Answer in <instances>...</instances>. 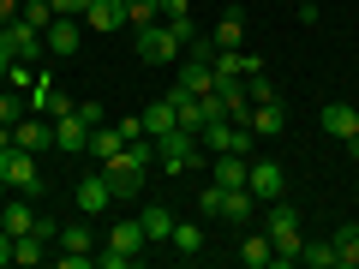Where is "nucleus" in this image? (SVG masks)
<instances>
[{
    "instance_id": "1",
    "label": "nucleus",
    "mask_w": 359,
    "mask_h": 269,
    "mask_svg": "<svg viewBox=\"0 0 359 269\" xmlns=\"http://www.w3.org/2000/svg\"><path fill=\"white\" fill-rule=\"evenodd\" d=\"M264 233H269V245H276V263H299V245H306V233H299V204H269V216H264Z\"/></svg>"
},
{
    "instance_id": "2",
    "label": "nucleus",
    "mask_w": 359,
    "mask_h": 269,
    "mask_svg": "<svg viewBox=\"0 0 359 269\" xmlns=\"http://www.w3.org/2000/svg\"><path fill=\"white\" fill-rule=\"evenodd\" d=\"M252 204H257V198L245 192V186H240V192H228V186L210 179L204 192H198V216H204V221H233V228H245V221H252Z\"/></svg>"
},
{
    "instance_id": "3",
    "label": "nucleus",
    "mask_w": 359,
    "mask_h": 269,
    "mask_svg": "<svg viewBox=\"0 0 359 269\" xmlns=\"http://www.w3.org/2000/svg\"><path fill=\"white\" fill-rule=\"evenodd\" d=\"M198 144H204L210 156H252L257 150V132L245 126V120H210V126L198 132Z\"/></svg>"
},
{
    "instance_id": "4",
    "label": "nucleus",
    "mask_w": 359,
    "mask_h": 269,
    "mask_svg": "<svg viewBox=\"0 0 359 269\" xmlns=\"http://www.w3.org/2000/svg\"><path fill=\"white\" fill-rule=\"evenodd\" d=\"M198 150H204V144H198V132L174 126V132H162V138H156V167H162V174H192V167H198Z\"/></svg>"
},
{
    "instance_id": "5",
    "label": "nucleus",
    "mask_w": 359,
    "mask_h": 269,
    "mask_svg": "<svg viewBox=\"0 0 359 269\" xmlns=\"http://www.w3.org/2000/svg\"><path fill=\"white\" fill-rule=\"evenodd\" d=\"M0 179H6V192H25L30 204L42 198V174H36V150H0Z\"/></svg>"
},
{
    "instance_id": "6",
    "label": "nucleus",
    "mask_w": 359,
    "mask_h": 269,
    "mask_svg": "<svg viewBox=\"0 0 359 269\" xmlns=\"http://www.w3.org/2000/svg\"><path fill=\"white\" fill-rule=\"evenodd\" d=\"M180 48H186V42H180V30L168 25H144L138 30V60H150V66H168V60H180Z\"/></svg>"
},
{
    "instance_id": "7",
    "label": "nucleus",
    "mask_w": 359,
    "mask_h": 269,
    "mask_svg": "<svg viewBox=\"0 0 359 269\" xmlns=\"http://www.w3.org/2000/svg\"><path fill=\"white\" fill-rule=\"evenodd\" d=\"M245 192H252L257 204H276V198L287 192V174L276 162H257V156H252V167H245Z\"/></svg>"
},
{
    "instance_id": "8",
    "label": "nucleus",
    "mask_w": 359,
    "mask_h": 269,
    "mask_svg": "<svg viewBox=\"0 0 359 269\" xmlns=\"http://www.w3.org/2000/svg\"><path fill=\"white\" fill-rule=\"evenodd\" d=\"M72 96H66L60 84H54V78H36V84H30V114H42V120H60V114H72Z\"/></svg>"
},
{
    "instance_id": "9",
    "label": "nucleus",
    "mask_w": 359,
    "mask_h": 269,
    "mask_svg": "<svg viewBox=\"0 0 359 269\" xmlns=\"http://www.w3.org/2000/svg\"><path fill=\"white\" fill-rule=\"evenodd\" d=\"M13 144L18 150H54V120H42V114H18L13 120Z\"/></svg>"
},
{
    "instance_id": "10",
    "label": "nucleus",
    "mask_w": 359,
    "mask_h": 269,
    "mask_svg": "<svg viewBox=\"0 0 359 269\" xmlns=\"http://www.w3.org/2000/svg\"><path fill=\"white\" fill-rule=\"evenodd\" d=\"M42 48L60 54V60H72V54L84 48V25H78V18H54V25L42 30Z\"/></svg>"
},
{
    "instance_id": "11",
    "label": "nucleus",
    "mask_w": 359,
    "mask_h": 269,
    "mask_svg": "<svg viewBox=\"0 0 359 269\" xmlns=\"http://www.w3.org/2000/svg\"><path fill=\"white\" fill-rule=\"evenodd\" d=\"M102 174H108V192H114V204H132V198L144 192V167H132V162H102Z\"/></svg>"
},
{
    "instance_id": "12",
    "label": "nucleus",
    "mask_w": 359,
    "mask_h": 269,
    "mask_svg": "<svg viewBox=\"0 0 359 269\" xmlns=\"http://www.w3.org/2000/svg\"><path fill=\"white\" fill-rule=\"evenodd\" d=\"M84 144H90V120L78 114V108L54 120V150H66V156H84Z\"/></svg>"
},
{
    "instance_id": "13",
    "label": "nucleus",
    "mask_w": 359,
    "mask_h": 269,
    "mask_svg": "<svg viewBox=\"0 0 359 269\" xmlns=\"http://www.w3.org/2000/svg\"><path fill=\"white\" fill-rule=\"evenodd\" d=\"M323 132L335 144H353L359 138V108L353 102H323Z\"/></svg>"
},
{
    "instance_id": "14",
    "label": "nucleus",
    "mask_w": 359,
    "mask_h": 269,
    "mask_svg": "<svg viewBox=\"0 0 359 269\" xmlns=\"http://www.w3.org/2000/svg\"><path fill=\"white\" fill-rule=\"evenodd\" d=\"M84 25L102 30V36H108V30H126V0H90V6H84Z\"/></svg>"
},
{
    "instance_id": "15",
    "label": "nucleus",
    "mask_w": 359,
    "mask_h": 269,
    "mask_svg": "<svg viewBox=\"0 0 359 269\" xmlns=\"http://www.w3.org/2000/svg\"><path fill=\"white\" fill-rule=\"evenodd\" d=\"M108 204H114V192H108V174H84V179H78V209H84V216H102Z\"/></svg>"
},
{
    "instance_id": "16",
    "label": "nucleus",
    "mask_w": 359,
    "mask_h": 269,
    "mask_svg": "<svg viewBox=\"0 0 359 269\" xmlns=\"http://www.w3.org/2000/svg\"><path fill=\"white\" fill-rule=\"evenodd\" d=\"M245 126H252L257 138H276V132L287 126V114H282V96H276V102H252V114H245Z\"/></svg>"
},
{
    "instance_id": "17",
    "label": "nucleus",
    "mask_w": 359,
    "mask_h": 269,
    "mask_svg": "<svg viewBox=\"0 0 359 269\" xmlns=\"http://www.w3.org/2000/svg\"><path fill=\"white\" fill-rule=\"evenodd\" d=\"M6 48H13V60H36L42 54V30H30L25 18H18V25H6Z\"/></svg>"
},
{
    "instance_id": "18",
    "label": "nucleus",
    "mask_w": 359,
    "mask_h": 269,
    "mask_svg": "<svg viewBox=\"0 0 359 269\" xmlns=\"http://www.w3.org/2000/svg\"><path fill=\"white\" fill-rule=\"evenodd\" d=\"M120 150H126V138H120L114 126H90V144H84V156H96V162H114Z\"/></svg>"
},
{
    "instance_id": "19",
    "label": "nucleus",
    "mask_w": 359,
    "mask_h": 269,
    "mask_svg": "<svg viewBox=\"0 0 359 269\" xmlns=\"http://www.w3.org/2000/svg\"><path fill=\"white\" fill-rule=\"evenodd\" d=\"M240 263H245V269H269V263H276L269 233H245V240H240Z\"/></svg>"
},
{
    "instance_id": "20",
    "label": "nucleus",
    "mask_w": 359,
    "mask_h": 269,
    "mask_svg": "<svg viewBox=\"0 0 359 269\" xmlns=\"http://www.w3.org/2000/svg\"><path fill=\"white\" fill-rule=\"evenodd\" d=\"M108 245H114V251H126V257H138L144 245V221H114V228H108Z\"/></svg>"
},
{
    "instance_id": "21",
    "label": "nucleus",
    "mask_w": 359,
    "mask_h": 269,
    "mask_svg": "<svg viewBox=\"0 0 359 269\" xmlns=\"http://www.w3.org/2000/svg\"><path fill=\"white\" fill-rule=\"evenodd\" d=\"M168 102H174V114H180V126H186V132H204V108H198V96H192V90H168Z\"/></svg>"
},
{
    "instance_id": "22",
    "label": "nucleus",
    "mask_w": 359,
    "mask_h": 269,
    "mask_svg": "<svg viewBox=\"0 0 359 269\" xmlns=\"http://www.w3.org/2000/svg\"><path fill=\"white\" fill-rule=\"evenodd\" d=\"M335 269H359V221H347V228H335Z\"/></svg>"
},
{
    "instance_id": "23",
    "label": "nucleus",
    "mask_w": 359,
    "mask_h": 269,
    "mask_svg": "<svg viewBox=\"0 0 359 269\" xmlns=\"http://www.w3.org/2000/svg\"><path fill=\"white\" fill-rule=\"evenodd\" d=\"M36 221H42V216H36L30 204H6V198H0V228L13 233V240H18V233H30Z\"/></svg>"
},
{
    "instance_id": "24",
    "label": "nucleus",
    "mask_w": 359,
    "mask_h": 269,
    "mask_svg": "<svg viewBox=\"0 0 359 269\" xmlns=\"http://www.w3.org/2000/svg\"><path fill=\"white\" fill-rule=\"evenodd\" d=\"M245 167H252V156H216V186H228V192H240L245 186Z\"/></svg>"
},
{
    "instance_id": "25",
    "label": "nucleus",
    "mask_w": 359,
    "mask_h": 269,
    "mask_svg": "<svg viewBox=\"0 0 359 269\" xmlns=\"http://www.w3.org/2000/svg\"><path fill=\"white\" fill-rule=\"evenodd\" d=\"M174 126H180V114H174V102H168V96L144 108V138H162V132H174Z\"/></svg>"
},
{
    "instance_id": "26",
    "label": "nucleus",
    "mask_w": 359,
    "mask_h": 269,
    "mask_svg": "<svg viewBox=\"0 0 359 269\" xmlns=\"http://www.w3.org/2000/svg\"><path fill=\"white\" fill-rule=\"evenodd\" d=\"M168 245H174L180 257H198V251H204V228H198V221H174V233H168Z\"/></svg>"
},
{
    "instance_id": "27",
    "label": "nucleus",
    "mask_w": 359,
    "mask_h": 269,
    "mask_svg": "<svg viewBox=\"0 0 359 269\" xmlns=\"http://www.w3.org/2000/svg\"><path fill=\"white\" fill-rule=\"evenodd\" d=\"M60 245H66L72 257H90V251H96V233H90V216H84V221H72V228H60Z\"/></svg>"
},
{
    "instance_id": "28",
    "label": "nucleus",
    "mask_w": 359,
    "mask_h": 269,
    "mask_svg": "<svg viewBox=\"0 0 359 269\" xmlns=\"http://www.w3.org/2000/svg\"><path fill=\"white\" fill-rule=\"evenodd\" d=\"M216 48H245V13H222V25H216Z\"/></svg>"
},
{
    "instance_id": "29",
    "label": "nucleus",
    "mask_w": 359,
    "mask_h": 269,
    "mask_svg": "<svg viewBox=\"0 0 359 269\" xmlns=\"http://www.w3.org/2000/svg\"><path fill=\"white\" fill-rule=\"evenodd\" d=\"M120 162H132V167H144V174H150V167H156V138H126Z\"/></svg>"
},
{
    "instance_id": "30",
    "label": "nucleus",
    "mask_w": 359,
    "mask_h": 269,
    "mask_svg": "<svg viewBox=\"0 0 359 269\" xmlns=\"http://www.w3.org/2000/svg\"><path fill=\"white\" fill-rule=\"evenodd\" d=\"M299 263L306 269H335V245L330 240H306L299 245Z\"/></svg>"
},
{
    "instance_id": "31",
    "label": "nucleus",
    "mask_w": 359,
    "mask_h": 269,
    "mask_svg": "<svg viewBox=\"0 0 359 269\" xmlns=\"http://www.w3.org/2000/svg\"><path fill=\"white\" fill-rule=\"evenodd\" d=\"M138 221H144V240H168V233H174V216H168L162 204H150Z\"/></svg>"
},
{
    "instance_id": "32",
    "label": "nucleus",
    "mask_w": 359,
    "mask_h": 269,
    "mask_svg": "<svg viewBox=\"0 0 359 269\" xmlns=\"http://www.w3.org/2000/svg\"><path fill=\"white\" fill-rule=\"evenodd\" d=\"M126 25H132V30L162 25V6H156V0H126Z\"/></svg>"
},
{
    "instance_id": "33",
    "label": "nucleus",
    "mask_w": 359,
    "mask_h": 269,
    "mask_svg": "<svg viewBox=\"0 0 359 269\" xmlns=\"http://www.w3.org/2000/svg\"><path fill=\"white\" fill-rule=\"evenodd\" d=\"M18 18H25L30 30H48L54 25V6H48V0H25V13H18Z\"/></svg>"
},
{
    "instance_id": "34",
    "label": "nucleus",
    "mask_w": 359,
    "mask_h": 269,
    "mask_svg": "<svg viewBox=\"0 0 359 269\" xmlns=\"http://www.w3.org/2000/svg\"><path fill=\"white\" fill-rule=\"evenodd\" d=\"M245 96H252V102H276V84H269L264 72H245Z\"/></svg>"
},
{
    "instance_id": "35",
    "label": "nucleus",
    "mask_w": 359,
    "mask_h": 269,
    "mask_svg": "<svg viewBox=\"0 0 359 269\" xmlns=\"http://www.w3.org/2000/svg\"><path fill=\"white\" fill-rule=\"evenodd\" d=\"M48 6H54V18H84L90 0H48Z\"/></svg>"
},
{
    "instance_id": "36",
    "label": "nucleus",
    "mask_w": 359,
    "mask_h": 269,
    "mask_svg": "<svg viewBox=\"0 0 359 269\" xmlns=\"http://www.w3.org/2000/svg\"><path fill=\"white\" fill-rule=\"evenodd\" d=\"M6 84H18V90H30V84H36V72H30V66H18V60H13V66H6Z\"/></svg>"
},
{
    "instance_id": "37",
    "label": "nucleus",
    "mask_w": 359,
    "mask_h": 269,
    "mask_svg": "<svg viewBox=\"0 0 359 269\" xmlns=\"http://www.w3.org/2000/svg\"><path fill=\"white\" fill-rule=\"evenodd\" d=\"M90 263H102V269H126L132 257H126V251H114V245H108V251H96V257H90Z\"/></svg>"
},
{
    "instance_id": "38",
    "label": "nucleus",
    "mask_w": 359,
    "mask_h": 269,
    "mask_svg": "<svg viewBox=\"0 0 359 269\" xmlns=\"http://www.w3.org/2000/svg\"><path fill=\"white\" fill-rule=\"evenodd\" d=\"M114 132H120V138H144V114H126V120H114Z\"/></svg>"
},
{
    "instance_id": "39",
    "label": "nucleus",
    "mask_w": 359,
    "mask_h": 269,
    "mask_svg": "<svg viewBox=\"0 0 359 269\" xmlns=\"http://www.w3.org/2000/svg\"><path fill=\"white\" fill-rule=\"evenodd\" d=\"M78 114H84L90 126H108V114H102V102H78Z\"/></svg>"
},
{
    "instance_id": "40",
    "label": "nucleus",
    "mask_w": 359,
    "mask_h": 269,
    "mask_svg": "<svg viewBox=\"0 0 359 269\" xmlns=\"http://www.w3.org/2000/svg\"><path fill=\"white\" fill-rule=\"evenodd\" d=\"M18 13H25L18 0H0V25H18Z\"/></svg>"
},
{
    "instance_id": "41",
    "label": "nucleus",
    "mask_w": 359,
    "mask_h": 269,
    "mask_svg": "<svg viewBox=\"0 0 359 269\" xmlns=\"http://www.w3.org/2000/svg\"><path fill=\"white\" fill-rule=\"evenodd\" d=\"M299 6V25H318V0H294Z\"/></svg>"
},
{
    "instance_id": "42",
    "label": "nucleus",
    "mask_w": 359,
    "mask_h": 269,
    "mask_svg": "<svg viewBox=\"0 0 359 269\" xmlns=\"http://www.w3.org/2000/svg\"><path fill=\"white\" fill-rule=\"evenodd\" d=\"M0 120H6V126H13V120H18V102H13V96H6V90H0Z\"/></svg>"
},
{
    "instance_id": "43",
    "label": "nucleus",
    "mask_w": 359,
    "mask_h": 269,
    "mask_svg": "<svg viewBox=\"0 0 359 269\" xmlns=\"http://www.w3.org/2000/svg\"><path fill=\"white\" fill-rule=\"evenodd\" d=\"M6 263H13V233L0 228V269H6Z\"/></svg>"
},
{
    "instance_id": "44",
    "label": "nucleus",
    "mask_w": 359,
    "mask_h": 269,
    "mask_svg": "<svg viewBox=\"0 0 359 269\" xmlns=\"http://www.w3.org/2000/svg\"><path fill=\"white\" fill-rule=\"evenodd\" d=\"M0 150H13V126L6 120H0Z\"/></svg>"
},
{
    "instance_id": "45",
    "label": "nucleus",
    "mask_w": 359,
    "mask_h": 269,
    "mask_svg": "<svg viewBox=\"0 0 359 269\" xmlns=\"http://www.w3.org/2000/svg\"><path fill=\"white\" fill-rule=\"evenodd\" d=\"M0 198H6V179H0Z\"/></svg>"
},
{
    "instance_id": "46",
    "label": "nucleus",
    "mask_w": 359,
    "mask_h": 269,
    "mask_svg": "<svg viewBox=\"0 0 359 269\" xmlns=\"http://www.w3.org/2000/svg\"><path fill=\"white\" fill-rule=\"evenodd\" d=\"M0 30H6V25H0Z\"/></svg>"
}]
</instances>
